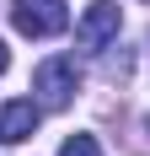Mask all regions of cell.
<instances>
[{
	"mask_svg": "<svg viewBox=\"0 0 150 156\" xmlns=\"http://www.w3.org/2000/svg\"><path fill=\"white\" fill-rule=\"evenodd\" d=\"M32 92H38V108H70L75 92H80V65H75L70 54L43 59L38 76H32Z\"/></svg>",
	"mask_w": 150,
	"mask_h": 156,
	"instance_id": "1",
	"label": "cell"
},
{
	"mask_svg": "<svg viewBox=\"0 0 150 156\" xmlns=\"http://www.w3.org/2000/svg\"><path fill=\"white\" fill-rule=\"evenodd\" d=\"M64 22H70L64 0H16L11 5V27L22 38H54V32H64Z\"/></svg>",
	"mask_w": 150,
	"mask_h": 156,
	"instance_id": "2",
	"label": "cell"
},
{
	"mask_svg": "<svg viewBox=\"0 0 150 156\" xmlns=\"http://www.w3.org/2000/svg\"><path fill=\"white\" fill-rule=\"evenodd\" d=\"M118 27H123L118 5H113V0H91V5H86V16L75 22V43L86 48V54H102V48L118 38Z\"/></svg>",
	"mask_w": 150,
	"mask_h": 156,
	"instance_id": "3",
	"label": "cell"
},
{
	"mask_svg": "<svg viewBox=\"0 0 150 156\" xmlns=\"http://www.w3.org/2000/svg\"><path fill=\"white\" fill-rule=\"evenodd\" d=\"M38 119H43V108H38L32 97H16V102H5V108H0V145H22V140H32Z\"/></svg>",
	"mask_w": 150,
	"mask_h": 156,
	"instance_id": "4",
	"label": "cell"
},
{
	"mask_svg": "<svg viewBox=\"0 0 150 156\" xmlns=\"http://www.w3.org/2000/svg\"><path fill=\"white\" fill-rule=\"evenodd\" d=\"M59 156H102V145H97V135H70L59 145Z\"/></svg>",
	"mask_w": 150,
	"mask_h": 156,
	"instance_id": "5",
	"label": "cell"
},
{
	"mask_svg": "<svg viewBox=\"0 0 150 156\" xmlns=\"http://www.w3.org/2000/svg\"><path fill=\"white\" fill-rule=\"evenodd\" d=\"M5 65H11V54H5V43H0V76H5Z\"/></svg>",
	"mask_w": 150,
	"mask_h": 156,
	"instance_id": "6",
	"label": "cell"
},
{
	"mask_svg": "<svg viewBox=\"0 0 150 156\" xmlns=\"http://www.w3.org/2000/svg\"><path fill=\"white\" fill-rule=\"evenodd\" d=\"M145 129H150V119H145Z\"/></svg>",
	"mask_w": 150,
	"mask_h": 156,
	"instance_id": "7",
	"label": "cell"
}]
</instances>
